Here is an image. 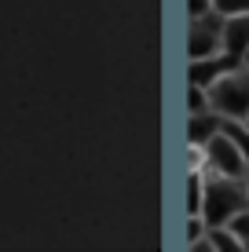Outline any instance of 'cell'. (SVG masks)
I'll return each instance as SVG.
<instances>
[{
  "mask_svg": "<svg viewBox=\"0 0 249 252\" xmlns=\"http://www.w3.org/2000/svg\"><path fill=\"white\" fill-rule=\"evenodd\" d=\"M220 128H224V117L216 110L191 114V121H187V146H205L213 135H220Z\"/></svg>",
  "mask_w": 249,
  "mask_h": 252,
  "instance_id": "8992f818",
  "label": "cell"
},
{
  "mask_svg": "<svg viewBox=\"0 0 249 252\" xmlns=\"http://www.w3.org/2000/svg\"><path fill=\"white\" fill-rule=\"evenodd\" d=\"M213 11L231 19V15H249V0H213Z\"/></svg>",
  "mask_w": 249,
  "mask_h": 252,
  "instance_id": "8fae6325",
  "label": "cell"
},
{
  "mask_svg": "<svg viewBox=\"0 0 249 252\" xmlns=\"http://www.w3.org/2000/svg\"><path fill=\"white\" fill-rule=\"evenodd\" d=\"M224 135H231L238 143V150L246 154V161H249V125L246 121H235V117H224V128H220Z\"/></svg>",
  "mask_w": 249,
  "mask_h": 252,
  "instance_id": "9c48e42d",
  "label": "cell"
},
{
  "mask_svg": "<svg viewBox=\"0 0 249 252\" xmlns=\"http://www.w3.org/2000/svg\"><path fill=\"white\" fill-rule=\"evenodd\" d=\"M227 227L235 230L242 241H249V205L242 208V212H235V216H231V223H227Z\"/></svg>",
  "mask_w": 249,
  "mask_h": 252,
  "instance_id": "7c38bea8",
  "label": "cell"
},
{
  "mask_svg": "<svg viewBox=\"0 0 249 252\" xmlns=\"http://www.w3.org/2000/svg\"><path fill=\"white\" fill-rule=\"evenodd\" d=\"M187 110H191V114L209 110V92L198 88V84H187Z\"/></svg>",
  "mask_w": 249,
  "mask_h": 252,
  "instance_id": "30bf717a",
  "label": "cell"
},
{
  "mask_svg": "<svg viewBox=\"0 0 249 252\" xmlns=\"http://www.w3.org/2000/svg\"><path fill=\"white\" fill-rule=\"evenodd\" d=\"M213 15H216V11H213ZM213 15L191 22V33H187V59H191V63L224 51V22L216 26V22H213Z\"/></svg>",
  "mask_w": 249,
  "mask_h": 252,
  "instance_id": "277c9868",
  "label": "cell"
},
{
  "mask_svg": "<svg viewBox=\"0 0 249 252\" xmlns=\"http://www.w3.org/2000/svg\"><path fill=\"white\" fill-rule=\"evenodd\" d=\"M205 172H216V176H227V179H246L249 172V161L246 154L238 150V143L231 135H213L205 143Z\"/></svg>",
  "mask_w": 249,
  "mask_h": 252,
  "instance_id": "3957f363",
  "label": "cell"
},
{
  "mask_svg": "<svg viewBox=\"0 0 249 252\" xmlns=\"http://www.w3.org/2000/svg\"><path fill=\"white\" fill-rule=\"evenodd\" d=\"M249 48V15H231L224 19V51L242 59Z\"/></svg>",
  "mask_w": 249,
  "mask_h": 252,
  "instance_id": "52a82bcc",
  "label": "cell"
},
{
  "mask_svg": "<svg viewBox=\"0 0 249 252\" xmlns=\"http://www.w3.org/2000/svg\"><path fill=\"white\" fill-rule=\"evenodd\" d=\"M209 110H216L220 117H235V121L249 117V69L246 66L224 73L209 88Z\"/></svg>",
  "mask_w": 249,
  "mask_h": 252,
  "instance_id": "7a4b0ae2",
  "label": "cell"
},
{
  "mask_svg": "<svg viewBox=\"0 0 249 252\" xmlns=\"http://www.w3.org/2000/svg\"><path fill=\"white\" fill-rule=\"evenodd\" d=\"M187 15H191V22L213 15V0H187Z\"/></svg>",
  "mask_w": 249,
  "mask_h": 252,
  "instance_id": "4fadbf2b",
  "label": "cell"
},
{
  "mask_svg": "<svg viewBox=\"0 0 249 252\" xmlns=\"http://www.w3.org/2000/svg\"><path fill=\"white\" fill-rule=\"evenodd\" d=\"M246 179H227L216 172H205V197H202V220L209 227H227L231 216L249 205V190L242 187Z\"/></svg>",
  "mask_w": 249,
  "mask_h": 252,
  "instance_id": "6da1fadb",
  "label": "cell"
},
{
  "mask_svg": "<svg viewBox=\"0 0 249 252\" xmlns=\"http://www.w3.org/2000/svg\"><path fill=\"white\" fill-rule=\"evenodd\" d=\"M209 245H213V252H242L246 241L231 227H209Z\"/></svg>",
  "mask_w": 249,
  "mask_h": 252,
  "instance_id": "ba28073f",
  "label": "cell"
},
{
  "mask_svg": "<svg viewBox=\"0 0 249 252\" xmlns=\"http://www.w3.org/2000/svg\"><path fill=\"white\" fill-rule=\"evenodd\" d=\"M246 190H249V172H246Z\"/></svg>",
  "mask_w": 249,
  "mask_h": 252,
  "instance_id": "9a60e30c",
  "label": "cell"
},
{
  "mask_svg": "<svg viewBox=\"0 0 249 252\" xmlns=\"http://www.w3.org/2000/svg\"><path fill=\"white\" fill-rule=\"evenodd\" d=\"M242 66H246V69H249V48H246V55H242Z\"/></svg>",
  "mask_w": 249,
  "mask_h": 252,
  "instance_id": "5bb4252c",
  "label": "cell"
},
{
  "mask_svg": "<svg viewBox=\"0 0 249 252\" xmlns=\"http://www.w3.org/2000/svg\"><path fill=\"white\" fill-rule=\"evenodd\" d=\"M246 249H249V241H246Z\"/></svg>",
  "mask_w": 249,
  "mask_h": 252,
  "instance_id": "2e32d148",
  "label": "cell"
},
{
  "mask_svg": "<svg viewBox=\"0 0 249 252\" xmlns=\"http://www.w3.org/2000/svg\"><path fill=\"white\" fill-rule=\"evenodd\" d=\"M242 66V59H235L231 51H220V55H209V59H198V63L187 66V84H198V88L209 92L213 84L220 81L224 73H231V69Z\"/></svg>",
  "mask_w": 249,
  "mask_h": 252,
  "instance_id": "5b68a950",
  "label": "cell"
},
{
  "mask_svg": "<svg viewBox=\"0 0 249 252\" xmlns=\"http://www.w3.org/2000/svg\"><path fill=\"white\" fill-rule=\"evenodd\" d=\"M246 125H249V117H246Z\"/></svg>",
  "mask_w": 249,
  "mask_h": 252,
  "instance_id": "e0dca14e",
  "label": "cell"
}]
</instances>
